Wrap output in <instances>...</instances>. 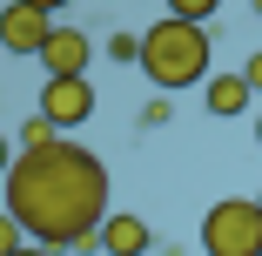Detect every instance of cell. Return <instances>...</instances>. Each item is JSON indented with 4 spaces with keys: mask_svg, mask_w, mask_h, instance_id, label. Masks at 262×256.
I'll list each match as a JSON object with an SVG mask.
<instances>
[{
    "mask_svg": "<svg viewBox=\"0 0 262 256\" xmlns=\"http://www.w3.org/2000/svg\"><path fill=\"white\" fill-rule=\"evenodd\" d=\"M108 61H135L141 68V34H108Z\"/></svg>",
    "mask_w": 262,
    "mask_h": 256,
    "instance_id": "11",
    "label": "cell"
},
{
    "mask_svg": "<svg viewBox=\"0 0 262 256\" xmlns=\"http://www.w3.org/2000/svg\"><path fill=\"white\" fill-rule=\"evenodd\" d=\"M202 101H208L215 122H229V115H249L255 88H249V74H208V81H202Z\"/></svg>",
    "mask_w": 262,
    "mask_h": 256,
    "instance_id": "7",
    "label": "cell"
},
{
    "mask_svg": "<svg viewBox=\"0 0 262 256\" xmlns=\"http://www.w3.org/2000/svg\"><path fill=\"white\" fill-rule=\"evenodd\" d=\"M7 209L20 216V229L34 243L81 249L115 216L108 209V162L68 135H54L47 148H20L7 169Z\"/></svg>",
    "mask_w": 262,
    "mask_h": 256,
    "instance_id": "1",
    "label": "cell"
},
{
    "mask_svg": "<svg viewBox=\"0 0 262 256\" xmlns=\"http://www.w3.org/2000/svg\"><path fill=\"white\" fill-rule=\"evenodd\" d=\"M14 256H61V249H54V243H34V236H27V243H20Z\"/></svg>",
    "mask_w": 262,
    "mask_h": 256,
    "instance_id": "13",
    "label": "cell"
},
{
    "mask_svg": "<svg viewBox=\"0 0 262 256\" xmlns=\"http://www.w3.org/2000/svg\"><path fill=\"white\" fill-rule=\"evenodd\" d=\"M215 7H222V0H162V14H175V21H215Z\"/></svg>",
    "mask_w": 262,
    "mask_h": 256,
    "instance_id": "10",
    "label": "cell"
},
{
    "mask_svg": "<svg viewBox=\"0 0 262 256\" xmlns=\"http://www.w3.org/2000/svg\"><path fill=\"white\" fill-rule=\"evenodd\" d=\"M255 14H262V0H255Z\"/></svg>",
    "mask_w": 262,
    "mask_h": 256,
    "instance_id": "18",
    "label": "cell"
},
{
    "mask_svg": "<svg viewBox=\"0 0 262 256\" xmlns=\"http://www.w3.org/2000/svg\"><path fill=\"white\" fill-rule=\"evenodd\" d=\"M34 108H40L47 122H54V128L68 135V128H81V122L94 115V81H88V74H47Z\"/></svg>",
    "mask_w": 262,
    "mask_h": 256,
    "instance_id": "4",
    "label": "cell"
},
{
    "mask_svg": "<svg viewBox=\"0 0 262 256\" xmlns=\"http://www.w3.org/2000/svg\"><path fill=\"white\" fill-rule=\"evenodd\" d=\"M208 61H215V41H208L202 21H175L162 14L141 34V74L155 81V94H175V88H202Z\"/></svg>",
    "mask_w": 262,
    "mask_h": 256,
    "instance_id": "2",
    "label": "cell"
},
{
    "mask_svg": "<svg viewBox=\"0 0 262 256\" xmlns=\"http://www.w3.org/2000/svg\"><path fill=\"white\" fill-rule=\"evenodd\" d=\"M54 135H61V128H54V122H47L40 108H34V115L20 122V135H14V142H20V148H47V142H54Z\"/></svg>",
    "mask_w": 262,
    "mask_h": 256,
    "instance_id": "9",
    "label": "cell"
},
{
    "mask_svg": "<svg viewBox=\"0 0 262 256\" xmlns=\"http://www.w3.org/2000/svg\"><path fill=\"white\" fill-rule=\"evenodd\" d=\"M101 249H108V256H148L155 249V229L141 216H108V223H101Z\"/></svg>",
    "mask_w": 262,
    "mask_h": 256,
    "instance_id": "8",
    "label": "cell"
},
{
    "mask_svg": "<svg viewBox=\"0 0 262 256\" xmlns=\"http://www.w3.org/2000/svg\"><path fill=\"white\" fill-rule=\"evenodd\" d=\"M202 249L208 256H262V202L255 195H222L202 216Z\"/></svg>",
    "mask_w": 262,
    "mask_h": 256,
    "instance_id": "3",
    "label": "cell"
},
{
    "mask_svg": "<svg viewBox=\"0 0 262 256\" xmlns=\"http://www.w3.org/2000/svg\"><path fill=\"white\" fill-rule=\"evenodd\" d=\"M255 148H262V108H255Z\"/></svg>",
    "mask_w": 262,
    "mask_h": 256,
    "instance_id": "17",
    "label": "cell"
},
{
    "mask_svg": "<svg viewBox=\"0 0 262 256\" xmlns=\"http://www.w3.org/2000/svg\"><path fill=\"white\" fill-rule=\"evenodd\" d=\"M20 243H27V229H20V216L7 209V216H0V256H14Z\"/></svg>",
    "mask_w": 262,
    "mask_h": 256,
    "instance_id": "12",
    "label": "cell"
},
{
    "mask_svg": "<svg viewBox=\"0 0 262 256\" xmlns=\"http://www.w3.org/2000/svg\"><path fill=\"white\" fill-rule=\"evenodd\" d=\"M47 34H54V14L47 7H34V0H7L0 7V47L7 54H40Z\"/></svg>",
    "mask_w": 262,
    "mask_h": 256,
    "instance_id": "5",
    "label": "cell"
},
{
    "mask_svg": "<svg viewBox=\"0 0 262 256\" xmlns=\"http://www.w3.org/2000/svg\"><path fill=\"white\" fill-rule=\"evenodd\" d=\"M242 74H249V88L262 94V54H249V68H242Z\"/></svg>",
    "mask_w": 262,
    "mask_h": 256,
    "instance_id": "15",
    "label": "cell"
},
{
    "mask_svg": "<svg viewBox=\"0 0 262 256\" xmlns=\"http://www.w3.org/2000/svg\"><path fill=\"white\" fill-rule=\"evenodd\" d=\"M255 202H262V195H255Z\"/></svg>",
    "mask_w": 262,
    "mask_h": 256,
    "instance_id": "19",
    "label": "cell"
},
{
    "mask_svg": "<svg viewBox=\"0 0 262 256\" xmlns=\"http://www.w3.org/2000/svg\"><path fill=\"white\" fill-rule=\"evenodd\" d=\"M47 74H88V61H94V41L81 34V27H54L47 34V47L34 54Z\"/></svg>",
    "mask_w": 262,
    "mask_h": 256,
    "instance_id": "6",
    "label": "cell"
},
{
    "mask_svg": "<svg viewBox=\"0 0 262 256\" xmlns=\"http://www.w3.org/2000/svg\"><path fill=\"white\" fill-rule=\"evenodd\" d=\"M14 155H20V142H7V135H0V175L14 169Z\"/></svg>",
    "mask_w": 262,
    "mask_h": 256,
    "instance_id": "14",
    "label": "cell"
},
{
    "mask_svg": "<svg viewBox=\"0 0 262 256\" xmlns=\"http://www.w3.org/2000/svg\"><path fill=\"white\" fill-rule=\"evenodd\" d=\"M34 7H47V14H61V7H68V0H34Z\"/></svg>",
    "mask_w": 262,
    "mask_h": 256,
    "instance_id": "16",
    "label": "cell"
}]
</instances>
